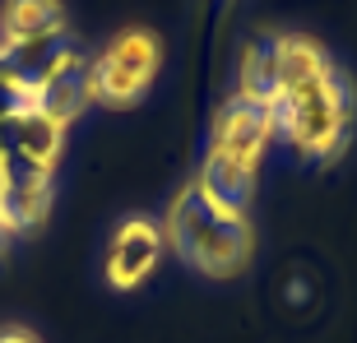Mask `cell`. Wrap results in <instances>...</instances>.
Here are the masks:
<instances>
[{"instance_id":"8992f818","label":"cell","mask_w":357,"mask_h":343,"mask_svg":"<svg viewBox=\"0 0 357 343\" xmlns=\"http://www.w3.org/2000/svg\"><path fill=\"white\" fill-rule=\"evenodd\" d=\"M162 246H167V241H162V223H158V218L135 213V218L116 223V232H112V241H107V255H102L107 283L121 288V292L139 288V283L158 269Z\"/></svg>"},{"instance_id":"9c48e42d","label":"cell","mask_w":357,"mask_h":343,"mask_svg":"<svg viewBox=\"0 0 357 343\" xmlns=\"http://www.w3.org/2000/svg\"><path fill=\"white\" fill-rule=\"evenodd\" d=\"M269 52H274V84H278V93L320 79V75L334 66L330 56L320 52L311 38H302V33H269Z\"/></svg>"},{"instance_id":"7a4b0ae2","label":"cell","mask_w":357,"mask_h":343,"mask_svg":"<svg viewBox=\"0 0 357 343\" xmlns=\"http://www.w3.org/2000/svg\"><path fill=\"white\" fill-rule=\"evenodd\" d=\"M269 125L292 153L311 162H334L353 130V93L339 70H325L320 79L297 84L269 102Z\"/></svg>"},{"instance_id":"ba28073f","label":"cell","mask_w":357,"mask_h":343,"mask_svg":"<svg viewBox=\"0 0 357 343\" xmlns=\"http://www.w3.org/2000/svg\"><path fill=\"white\" fill-rule=\"evenodd\" d=\"M0 144L10 148L14 158L33 162V167H42V172H56V158H61V148H66V125H56L47 112L24 102V107H10V112H5Z\"/></svg>"},{"instance_id":"277c9868","label":"cell","mask_w":357,"mask_h":343,"mask_svg":"<svg viewBox=\"0 0 357 343\" xmlns=\"http://www.w3.org/2000/svg\"><path fill=\"white\" fill-rule=\"evenodd\" d=\"M269 139H274V125H269V107L265 102H251L232 93L218 116H213V135H209V153L213 158H227L237 167L255 172L260 176V158H265Z\"/></svg>"},{"instance_id":"52a82bcc","label":"cell","mask_w":357,"mask_h":343,"mask_svg":"<svg viewBox=\"0 0 357 343\" xmlns=\"http://www.w3.org/2000/svg\"><path fill=\"white\" fill-rule=\"evenodd\" d=\"M28 102L38 107V112H47L56 125H75V121L89 112V102H93L89 56H84L79 47H70V52L38 79V89H33V98H28Z\"/></svg>"},{"instance_id":"30bf717a","label":"cell","mask_w":357,"mask_h":343,"mask_svg":"<svg viewBox=\"0 0 357 343\" xmlns=\"http://www.w3.org/2000/svg\"><path fill=\"white\" fill-rule=\"evenodd\" d=\"M0 33L5 42H38V38H56L66 33V14L61 0H5L0 5Z\"/></svg>"},{"instance_id":"7c38bea8","label":"cell","mask_w":357,"mask_h":343,"mask_svg":"<svg viewBox=\"0 0 357 343\" xmlns=\"http://www.w3.org/2000/svg\"><path fill=\"white\" fill-rule=\"evenodd\" d=\"M5 52H10V42H5V33H0V56H5Z\"/></svg>"},{"instance_id":"6da1fadb","label":"cell","mask_w":357,"mask_h":343,"mask_svg":"<svg viewBox=\"0 0 357 343\" xmlns=\"http://www.w3.org/2000/svg\"><path fill=\"white\" fill-rule=\"evenodd\" d=\"M162 241L176 251L181 264H190L195 274H209V278L241 274L255 255L251 218L218 204L199 181H185L176 190L167 223H162Z\"/></svg>"},{"instance_id":"8fae6325","label":"cell","mask_w":357,"mask_h":343,"mask_svg":"<svg viewBox=\"0 0 357 343\" xmlns=\"http://www.w3.org/2000/svg\"><path fill=\"white\" fill-rule=\"evenodd\" d=\"M0 343H42V339L24 325H0Z\"/></svg>"},{"instance_id":"3957f363","label":"cell","mask_w":357,"mask_h":343,"mask_svg":"<svg viewBox=\"0 0 357 343\" xmlns=\"http://www.w3.org/2000/svg\"><path fill=\"white\" fill-rule=\"evenodd\" d=\"M162 66V42L149 28H126L89 61L93 70V102L102 107H130L139 102Z\"/></svg>"},{"instance_id":"5b68a950","label":"cell","mask_w":357,"mask_h":343,"mask_svg":"<svg viewBox=\"0 0 357 343\" xmlns=\"http://www.w3.org/2000/svg\"><path fill=\"white\" fill-rule=\"evenodd\" d=\"M52 209V172L14 158L0 144V237L38 227Z\"/></svg>"}]
</instances>
